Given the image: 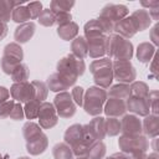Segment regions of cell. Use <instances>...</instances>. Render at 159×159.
Returning <instances> with one entry per match:
<instances>
[{
    "label": "cell",
    "mask_w": 159,
    "mask_h": 159,
    "mask_svg": "<svg viewBox=\"0 0 159 159\" xmlns=\"http://www.w3.org/2000/svg\"><path fill=\"white\" fill-rule=\"evenodd\" d=\"M84 31V39L89 40V39H96V37H101V36H108L103 24L99 21V19H91L89 21H87L84 24L83 27Z\"/></svg>",
    "instance_id": "7402d4cb"
},
{
    "label": "cell",
    "mask_w": 159,
    "mask_h": 159,
    "mask_svg": "<svg viewBox=\"0 0 159 159\" xmlns=\"http://www.w3.org/2000/svg\"><path fill=\"white\" fill-rule=\"evenodd\" d=\"M106 159H125V155L122 152H119V153H113L112 155L107 157Z\"/></svg>",
    "instance_id": "db71d44e"
},
{
    "label": "cell",
    "mask_w": 159,
    "mask_h": 159,
    "mask_svg": "<svg viewBox=\"0 0 159 159\" xmlns=\"http://www.w3.org/2000/svg\"><path fill=\"white\" fill-rule=\"evenodd\" d=\"M73 0H52L50 2V10L56 12H70V10L75 6Z\"/></svg>",
    "instance_id": "e575fe53"
},
{
    "label": "cell",
    "mask_w": 159,
    "mask_h": 159,
    "mask_svg": "<svg viewBox=\"0 0 159 159\" xmlns=\"http://www.w3.org/2000/svg\"><path fill=\"white\" fill-rule=\"evenodd\" d=\"M118 147L123 154H130L135 152H147L149 149L148 138L143 134L140 135H120L118 139Z\"/></svg>",
    "instance_id": "52a82bcc"
},
{
    "label": "cell",
    "mask_w": 159,
    "mask_h": 159,
    "mask_svg": "<svg viewBox=\"0 0 159 159\" xmlns=\"http://www.w3.org/2000/svg\"><path fill=\"white\" fill-rule=\"evenodd\" d=\"M113 32H116L117 35L129 40L130 37H133L137 32H138V29L133 21V19L130 16H127L122 20H119L118 22L114 24V30Z\"/></svg>",
    "instance_id": "2e32d148"
},
{
    "label": "cell",
    "mask_w": 159,
    "mask_h": 159,
    "mask_svg": "<svg viewBox=\"0 0 159 159\" xmlns=\"http://www.w3.org/2000/svg\"><path fill=\"white\" fill-rule=\"evenodd\" d=\"M157 52V47L152 42H140L137 47V58L142 63H149Z\"/></svg>",
    "instance_id": "d4e9b609"
},
{
    "label": "cell",
    "mask_w": 159,
    "mask_h": 159,
    "mask_svg": "<svg viewBox=\"0 0 159 159\" xmlns=\"http://www.w3.org/2000/svg\"><path fill=\"white\" fill-rule=\"evenodd\" d=\"M63 142L67 145H70L73 155L84 157L87 155L88 148L91 147V144L94 143L96 140L89 135L84 125L76 123V124L70 125L66 129L63 134Z\"/></svg>",
    "instance_id": "6da1fadb"
},
{
    "label": "cell",
    "mask_w": 159,
    "mask_h": 159,
    "mask_svg": "<svg viewBox=\"0 0 159 159\" xmlns=\"http://www.w3.org/2000/svg\"><path fill=\"white\" fill-rule=\"evenodd\" d=\"M140 5L143 7H148L145 10H150L153 7H159V1H157V0H154V1H142Z\"/></svg>",
    "instance_id": "816d5d0a"
},
{
    "label": "cell",
    "mask_w": 159,
    "mask_h": 159,
    "mask_svg": "<svg viewBox=\"0 0 159 159\" xmlns=\"http://www.w3.org/2000/svg\"><path fill=\"white\" fill-rule=\"evenodd\" d=\"M129 15V10L125 5L122 4H107L106 6L102 7L99 16L101 19H104L107 21H109L111 24H116L119 20L127 17Z\"/></svg>",
    "instance_id": "7c38bea8"
},
{
    "label": "cell",
    "mask_w": 159,
    "mask_h": 159,
    "mask_svg": "<svg viewBox=\"0 0 159 159\" xmlns=\"http://www.w3.org/2000/svg\"><path fill=\"white\" fill-rule=\"evenodd\" d=\"M158 29H159V25H158V22L152 27V30H150V34H149V36H150V40L153 41V45L157 47L158 45H159V37H158V35H157V32H158Z\"/></svg>",
    "instance_id": "7dc6e473"
},
{
    "label": "cell",
    "mask_w": 159,
    "mask_h": 159,
    "mask_svg": "<svg viewBox=\"0 0 159 159\" xmlns=\"http://www.w3.org/2000/svg\"><path fill=\"white\" fill-rule=\"evenodd\" d=\"M83 96H84V89H83V87H81V86H75V87L72 88L71 97H72V99H73V102H75L76 106L82 107V104H83Z\"/></svg>",
    "instance_id": "7bdbcfd3"
},
{
    "label": "cell",
    "mask_w": 159,
    "mask_h": 159,
    "mask_svg": "<svg viewBox=\"0 0 159 159\" xmlns=\"http://www.w3.org/2000/svg\"><path fill=\"white\" fill-rule=\"evenodd\" d=\"M42 102L32 98L31 101H29L27 103H25L24 106V113H25V117L27 119H35L37 118V114H39V109H40V106H41Z\"/></svg>",
    "instance_id": "8d00e7d4"
},
{
    "label": "cell",
    "mask_w": 159,
    "mask_h": 159,
    "mask_svg": "<svg viewBox=\"0 0 159 159\" xmlns=\"http://www.w3.org/2000/svg\"><path fill=\"white\" fill-rule=\"evenodd\" d=\"M125 159H144L147 155V152H135L130 154H124Z\"/></svg>",
    "instance_id": "f907efd6"
},
{
    "label": "cell",
    "mask_w": 159,
    "mask_h": 159,
    "mask_svg": "<svg viewBox=\"0 0 159 159\" xmlns=\"http://www.w3.org/2000/svg\"><path fill=\"white\" fill-rule=\"evenodd\" d=\"M11 20L16 24H25V22H29L31 20V16H30V12L26 7V5H20V6H16L14 10H12V14H11Z\"/></svg>",
    "instance_id": "d6a6232c"
},
{
    "label": "cell",
    "mask_w": 159,
    "mask_h": 159,
    "mask_svg": "<svg viewBox=\"0 0 159 159\" xmlns=\"http://www.w3.org/2000/svg\"><path fill=\"white\" fill-rule=\"evenodd\" d=\"M56 68H57V73H60L61 76H63L66 80H68L75 84L77 78L84 73L86 63L83 60L73 56L72 53H68L57 62Z\"/></svg>",
    "instance_id": "5b68a950"
},
{
    "label": "cell",
    "mask_w": 159,
    "mask_h": 159,
    "mask_svg": "<svg viewBox=\"0 0 159 159\" xmlns=\"http://www.w3.org/2000/svg\"><path fill=\"white\" fill-rule=\"evenodd\" d=\"M75 159H89V158L87 155H84V157H76Z\"/></svg>",
    "instance_id": "9f6ffc18"
},
{
    "label": "cell",
    "mask_w": 159,
    "mask_h": 159,
    "mask_svg": "<svg viewBox=\"0 0 159 159\" xmlns=\"http://www.w3.org/2000/svg\"><path fill=\"white\" fill-rule=\"evenodd\" d=\"M15 104V101L14 99H7L5 101L4 103L0 104V118H9L10 113H11V109Z\"/></svg>",
    "instance_id": "f6af8a7d"
},
{
    "label": "cell",
    "mask_w": 159,
    "mask_h": 159,
    "mask_svg": "<svg viewBox=\"0 0 159 159\" xmlns=\"http://www.w3.org/2000/svg\"><path fill=\"white\" fill-rule=\"evenodd\" d=\"M24 5V1H14V0H0V21L7 22L11 20L12 10L16 6Z\"/></svg>",
    "instance_id": "f1b7e54d"
},
{
    "label": "cell",
    "mask_w": 159,
    "mask_h": 159,
    "mask_svg": "<svg viewBox=\"0 0 159 159\" xmlns=\"http://www.w3.org/2000/svg\"><path fill=\"white\" fill-rule=\"evenodd\" d=\"M106 55H108V58H111V60L113 58V60L130 61L134 55V47L129 40H127L117 34H111L107 37Z\"/></svg>",
    "instance_id": "7a4b0ae2"
},
{
    "label": "cell",
    "mask_w": 159,
    "mask_h": 159,
    "mask_svg": "<svg viewBox=\"0 0 159 159\" xmlns=\"http://www.w3.org/2000/svg\"><path fill=\"white\" fill-rule=\"evenodd\" d=\"M130 87V96L138 98H148L149 94V86L143 81H134L129 84Z\"/></svg>",
    "instance_id": "836d02e7"
},
{
    "label": "cell",
    "mask_w": 159,
    "mask_h": 159,
    "mask_svg": "<svg viewBox=\"0 0 159 159\" xmlns=\"http://www.w3.org/2000/svg\"><path fill=\"white\" fill-rule=\"evenodd\" d=\"M125 108L134 116L147 117L148 114H150V108L147 98H138V97L130 96L125 101Z\"/></svg>",
    "instance_id": "5bb4252c"
},
{
    "label": "cell",
    "mask_w": 159,
    "mask_h": 159,
    "mask_svg": "<svg viewBox=\"0 0 159 159\" xmlns=\"http://www.w3.org/2000/svg\"><path fill=\"white\" fill-rule=\"evenodd\" d=\"M78 25L75 21L67 22L65 25L57 26V35L61 40L63 41H70V40H75L78 36Z\"/></svg>",
    "instance_id": "484cf974"
},
{
    "label": "cell",
    "mask_w": 159,
    "mask_h": 159,
    "mask_svg": "<svg viewBox=\"0 0 159 159\" xmlns=\"http://www.w3.org/2000/svg\"><path fill=\"white\" fill-rule=\"evenodd\" d=\"M52 155L55 159H75L72 149L65 142L56 143L52 148Z\"/></svg>",
    "instance_id": "f546056e"
},
{
    "label": "cell",
    "mask_w": 159,
    "mask_h": 159,
    "mask_svg": "<svg viewBox=\"0 0 159 159\" xmlns=\"http://www.w3.org/2000/svg\"><path fill=\"white\" fill-rule=\"evenodd\" d=\"M17 159H30L29 157H20V158H17Z\"/></svg>",
    "instance_id": "680465c9"
},
{
    "label": "cell",
    "mask_w": 159,
    "mask_h": 159,
    "mask_svg": "<svg viewBox=\"0 0 159 159\" xmlns=\"http://www.w3.org/2000/svg\"><path fill=\"white\" fill-rule=\"evenodd\" d=\"M46 86L50 91L52 92H65L66 89H68L70 87L73 86L72 82H70L68 80H66L63 76H61L60 73L55 72V73H51L47 80H46Z\"/></svg>",
    "instance_id": "44dd1931"
},
{
    "label": "cell",
    "mask_w": 159,
    "mask_h": 159,
    "mask_svg": "<svg viewBox=\"0 0 159 159\" xmlns=\"http://www.w3.org/2000/svg\"><path fill=\"white\" fill-rule=\"evenodd\" d=\"M25 117V113H24V107L21 106V103H17L15 102L12 109H11V113L9 116L10 119H14V120H21L24 119Z\"/></svg>",
    "instance_id": "ee69618b"
},
{
    "label": "cell",
    "mask_w": 159,
    "mask_h": 159,
    "mask_svg": "<svg viewBox=\"0 0 159 159\" xmlns=\"http://www.w3.org/2000/svg\"><path fill=\"white\" fill-rule=\"evenodd\" d=\"M112 68H113V80H117L118 83L129 84L135 81L137 71L130 61L114 60L112 61Z\"/></svg>",
    "instance_id": "ba28073f"
},
{
    "label": "cell",
    "mask_w": 159,
    "mask_h": 159,
    "mask_svg": "<svg viewBox=\"0 0 159 159\" xmlns=\"http://www.w3.org/2000/svg\"><path fill=\"white\" fill-rule=\"evenodd\" d=\"M31 83H32V87L35 91L34 98L40 102H45V99L47 98V94H48V88H47L46 83L42 81H32Z\"/></svg>",
    "instance_id": "74e56055"
},
{
    "label": "cell",
    "mask_w": 159,
    "mask_h": 159,
    "mask_svg": "<svg viewBox=\"0 0 159 159\" xmlns=\"http://www.w3.org/2000/svg\"><path fill=\"white\" fill-rule=\"evenodd\" d=\"M26 7H27V10H29V12H30L31 20H32V19H37L39 15L41 14V11L43 10L41 1H31V2H27V4H26Z\"/></svg>",
    "instance_id": "b9f144b4"
},
{
    "label": "cell",
    "mask_w": 159,
    "mask_h": 159,
    "mask_svg": "<svg viewBox=\"0 0 159 159\" xmlns=\"http://www.w3.org/2000/svg\"><path fill=\"white\" fill-rule=\"evenodd\" d=\"M35 30H36V25L32 21H29V22H25V24H20L15 29V32H14L15 42L19 43V45L29 42L32 39V36L35 34Z\"/></svg>",
    "instance_id": "ffe728a7"
},
{
    "label": "cell",
    "mask_w": 159,
    "mask_h": 159,
    "mask_svg": "<svg viewBox=\"0 0 159 159\" xmlns=\"http://www.w3.org/2000/svg\"><path fill=\"white\" fill-rule=\"evenodd\" d=\"M87 132L94 140H103L106 138V118L97 116L84 124Z\"/></svg>",
    "instance_id": "9a60e30c"
},
{
    "label": "cell",
    "mask_w": 159,
    "mask_h": 159,
    "mask_svg": "<svg viewBox=\"0 0 159 159\" xmlns=\"http://www.w3.org/2000/svg\"><path fill=\"white\" fill-rule=\"evenodd\" d=\"M119 133H120V120L113 117L106 118V135L116 137Z\"/></svg>",
    "instance_id": "f35d334b"
},
{
    "label": "cell",
    "mask_w": 159,
    "mask_h": 159,
    "mask_svg": "<svg viewBox=\"0 0 159 159\" xmlns=\"http://www.w3.org/2000/svg\"><path fill=\"white\" fill-rule=\"evenodd\" d=\"M142 128L147 138L155 139L159 134V117L154 114H148L142 122Z\"/></svg>",
    "instance_id": "603a6c76"
},
{
    "label": "cell",
    "mask_w": 159,
    "mask_h": 159,
    "mask_svg": "<svg viewBox=\"0 0 159 159\" xmlns=\"http://www.w3.org/2000/svg\"><path fill=\"white\" fill-rule=\"evenodd\" d=\"M157 60H158V52H155L154 57L149 62V70H150V73L154 76V78H158V73H157Z\"/></svg>",
    "instance_id": "c3c4849f"
},
{
    "label": "cell",
    "mask_w": 159,
    "mask_h": 159,
    "mask_svg": "<svg viewBox=\"0 0 159 159\" xmlns=\"http://www.w3.org/2000/svg\"><path fill=\"white\" fill-rule=\"evenodd\" d=\"M148 103H149V108H150V114L158 116L159 109H158V99H159V92L157 89L149 91L148 94Z\"/></svg>",
    "instance_id": "60d3db41"
},
{
    "label": "cell",
    "mask_w": 159,
    "mask_h": 159,
    "mask_svg": "<svg viewBox=\"0 0 159 159\" xmlns=\"http://www.w3.org/2000/svg\"><path fill=\"white\" fill-rule=\"evenodd\" d=\"M107 98L108 96H107L106 89L97 87V86H92L84 92L82 107L84 112L89 116H93V117L101 116Z\"/></svg>",
    "instance_id": "277c9868"
},
{
    "label": "cell",
    "mask_w": 159,
    "mask_h": 159,
    "mask_svg": "<svg viewBox=\"0 0 159 159\" xmlns=\"http://www.w3.org/2000/svg\"><path fill=\"white\" fill-rule=\"evenodd\" d=\"M37 21L40 25L45 26V27H51L55 25L56 20H55V12L50 9H43L41 11V14L37 17Z\"/></svg>",
    "instance_id": "ab89813d"
},
{
    "label": "cell",
    "mask_w": 159,
    "mask_h": 159,
    "mask_svg": "<svg viewBox=\"0 0 159 159\" xmlns=\"http://www.w3.org/2000/svg\"><path fill=\"white\" fill-rule=\"evenodd\" d=\"M53 107L56 109V113L61 118H71L76 113V104L71 97V93L67 91L60 92L53 98Z\"/></svg>",
    "instance_id": "9c48e42d"
},
{
    "label": "cell",
    "mask_w": 159,
    "mask_h": 159,
    "mask_svg": "<svg viewBox=\"0 0 159 159\" xmlns=\"http://www.w3.org/2000/svg\"><path fill=\"white\" fill-rule=\"evenodd\" d=\"M10 77H11V81H12L14 83L27 81L29 77H30V70H29L27 65H26V63H20V65H17V66L14 68V71L11 72Z\"/></svg>",
    "instance_id": "1f68e13d"
},
{
    "label": "cell",
    "mask_w": 159,
    "mask_h": 159,
    "mask_svg": "<svg viewBox=\"0 0 159 159\" xmlns=\"http://www.w3.org/2000/svg\"><path fill=\"white\" fill-rule=\"evenodd\" d=\"M89 72L93 76V81L97 87L103 89L109 88L113 81V68L112 60L108 57H102L94 60L89 65Z\"/></svg>",
    "instance_id": "3957f363"
},
{
    "label": "cell",
    "mask_w": 159,
    "mask_h": 159,
    "mask_svg": "<svg viewBox=\"0 0 159 159\" xmlns=\"http://www.w3.org/2000/svg\"><path fill=\"white\" fill-rule=\"evenodd\" d=\"M0 159H10V158H9V157H7V155H2V157H1V158H0Z\"/></svg>",
    "instance_id": "6f0895ef"
},
{
    "label": "cell",
    "mask_w": 159,
    "mask_h": 159,
    "mask_svg": "<svg viewBox=\"0 0 159 159\" xmlns=\"http://www.w3.org/2000/svg\"><path fill=\"white\" fill-rule=\"evenodd\" d=\"M106 152H107V147L103 143V140H96L88 148L87 157L89 159H103L106 157Z\"/></svg>",
    "instance_id": "4dcf8cb0"
},
{
    "label": "cell",
    "mask_w": 159,
    "mask_h": 159,
    "mask_svg": "<svg viewBox=\"0 0 159 159\" xmlns=\"http://www.w3.org/2000/svg\"><path fill=\"white\" fill-rule=\"evenodd\" d=\"M10 96L17 103H21V104L22 103L24 104L27 103L35 96V91H34L32 83L29 82V81L12 83V86L10 87Z\"/></svg>",
    "instance_id": "8fae6325"
},
{
    "label": "cell",
    "mask_w": 159,
    "mask_h": 159,
    "mask_svg": "<svg viewBox=\"0 0 159 159\" xmlns=\"http://www.w3.org/2000/svg\"><path fill=\"white\" fill-rule=\"evenodd\" d=\"M7 30H9L7 24H5V22L0 21V41H1V40H4V39H5V36L7 35Z\"/></svg>",
    "instance_id": "f5cc1de1"
},
{
    "label": "cell",
    "mask_w": 159,
    "mask_h": 159,
    "mask_svg": "<svg viewBox=\"0 0 159 159\" xmlns=\"http://www.w3.org/2000/svg\"><path fill=\"white\" fill-rule=\"evenodd\" d=\"M24 60V50L21 45L16 42H10L4 47L2 56H1V70L5 75H11L14 68L22 63Z\"/></svg>",
    "instance_id": "8992f818"
},
{
    "label": "cell",
    "mask_w": 159,
    "mask_h": 159,
    "mask_svg": "<svg viewBox=\"0 0 159 159\" xmlns=\"http://www.w3.org/2000/svg\"><path fill=\"white\" fill-rule=\"evenodd\" d=\"M103 112L107 117H113V118H118V117H123L127 112L125 108V101L122 99H117V98H107L104 107H103Z\"/></svg>",
    "instance_id": "ac0fdd59"
},
{
    "label": "cell",
    "mask_w": 159,
    "mask_h": 159,
    "mask_svg": "<svg viewBox=\"0 0 159 159\" xmlns=\"http://www.w3.org/2000/svg\"><path fill=\"white\" fill-rule=\"evenodd\" d=\"M144 159H159V155H158L157 152H153V153H150L149 155H145Z\"/></svg>",
    "instance_id": "11a10c76"
},
{
    "label": "cell",
    "mask_w": 159,
    "mask_h": 159,
    "mask_svg": "<svg viewBox=\"0 0 159 159\" xmlns=\"http://www.w3.org/2000/svg\"><path fill=\"white\" fill-rule=\"evenodd\" d=\"M107 96L109 98H117L122 101H127L130 97V87L125 83H117L109 87V91L107 92Z\"/></svg>",
    "instance_id": "83f0119b"
},
{
    "label": "cell",
    "mask_w": 159,
    "mask_h": 159,
    "mask_svg": "<svg viewBox=\"0 0 159 159\" xmlns=\"http://www.w3.org/2000/svg\"><path fill=\"white\" fill-rule=\"evenodd\" d=\"M47 147L48 138L43 132L26 142V150L30 155H40L47 149Z\"/></svg>",
    "instance_id": "e0dca14e"
},
{
    "label": "cell",
    "mask_w": 159,
    "mask_h": 159,
    "mask_svg": "<svg viewBox=\"0 0 159 159\" xmlns=\"http://www.w3.org/2000/svg\"><path fill=\"white\" fill-rule=\"evenodd\" d=\"M71 53L81 60H84L88 56V45L84 36H77L71 42Z\"/></svg>",
    "instance_id": "4316f807"
},
{
    "label": "cell",
    "mask_w": 159,
    "mask_h": 159,
    "mask_svg": "<svg viewBox=\"0 0 159 159\" xmlns=\"http://www.w3.org/2000/svg\"><path fill=\"white\" fill-rule=\"evenodd\" d=\"M107 37L108 36H101L96 39L87 40L88 45V56L91 58H102L106 55L107 50Z\"/></svg>",
    "instance_id": "d6986e66"
},
{
    "label": "cell",
    "mask_w": 159,
    "mask_h": 159,
    "mask_svg": "<svg viewBox=\"0 0 159 159\" xmlns=\"http://www.w3.org/2000/svg\"><path fill=\"white\" fill-rule=\"evenodd\" d=\"M120 133L123 135H140L143 134L142 120L134 114H124L120 119Z\"/></svg>",
    "instance_id": "4fadbf2b"
},
{
    "label": "cell",
    "mask_w": 159,
    "mask_h": 159,
    "mask_svg": "<svg viewBox=\"0 0 159 159\" xmlns=\"http://www.w3.org/2000/svg\"><path fill=\"white\" fill-rule=\"evenodd\" d=\"M39 125L42 129H51L58 123V116L51 102H42L37 114Z\"/></svg>",
    "instance_id": "30bf717a"
},
{
    "label": "cell",
    "mask_w": 159,
    "mask_h": 159,
    "mask_svg": "<svg viewBox=\"0 0 159 159\" xmlns=\"http://www.w3.org/2000/svg\"><path fill=\"white\" fill-rule=\"evenodd\" d=\"M129 16L133 19L138 31H144V30L149 29L152 25V21H153L149 16L148 10H145V9H138L135 11H133Z\"/></svg>",
    "instance_id": "cb8c5ba5"
},
{
    "label": "cell",
    "mask_w": 159,
    "mask_h": 159,
    "mask_svg": "<svg viewBox=\"0 0 159 159\" xmlns=\"http://www.w3.org/2000/svg\"><path fill=\"white\" fill-rule=\"evenodd\" d=\"M55 25L57 26H61V25H65L67 22H71L72 21V15L71 12H56L55 14Z\"/></svg>",
    "instance_id": "bcb514c9"
},
{
    "label": "cell",
    "mask_w": 159,
    "mask_h": 159,
    "mask_svg": "<svg viewBox=\"0 0 159 159\" xmlns=\"http://www.w3.org/2000/svg\"><path fill=\"white\" fill-rule=\"evenodd\" d=\"M40 133H42V128L39 124L34 123L32 120H29V122H26L22 125V135H24V138H25L26 142L30 140L31 138L36 137Z\"/></svg>",
    "instance_id": "d590c367"
},
{
    "label": "cell",
    "mask_w": 159,
    "mask_h": 159,
    "mask_svg": "<svg viewBox=\"0 0 159 159\" xmlns=\"http://www.w3.org/2000/svg\"><path fill=\"white\" fill-rule=\"evenodd\" d=\"M10 98V91L4 87V86H0V104L4 103L5 101H7Z\"/></svg>",
    "instance_id": "681fc988"
}]
</instances>
